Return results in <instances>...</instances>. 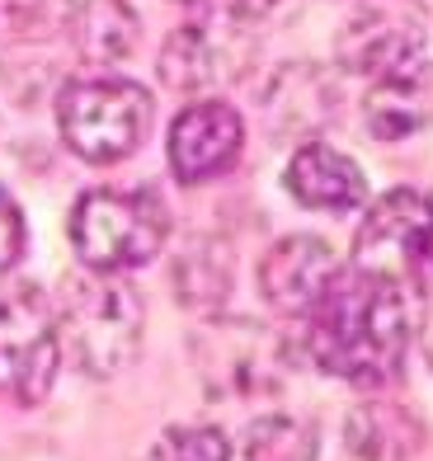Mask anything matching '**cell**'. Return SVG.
<instances>
[{"mask_svg": "<svg viewBox=\"0 0 433 461\" xmlns=\"http://www.w3.org/2000/svg\"><path fill=\"white\" fill-rule=\"evenodd\" d=\"M306 358L354 386L396 376L410 344V306L401 283L377 274L335 278V287L306 311Z\"/></svg>", "mask_w": 433, "mask_h": 461, "instance_id": "obj_1", "label": "cell"}, {"mask_svg": "<svg viewBox=\"0 0 433 461\" xmlns=\"http://www.w3.org/2000/svg\"><path fill=\"white\" fill-rule=\"evenodd\" d=\"M141 297L118 274H76L61 283L57 339L86 376H118L141 348Z\"/></svg>", "mask_w": 433, "mask_h": 461, "instance_id": "obj_2", "label": "cell"}, {"mask_svg": "<svg viewBox=\"0 0 433 461\" xmlns=\"http://www.w3.org/2000/svg\"><path fill=\"white\" fill-rule=\"evenodd\" d=\"M170 236V212L147 188H95L71 207V245L99 274L141 268Z\"/></svg>", "mask_w": 433, "mask_h": 461, "instance_id": "obj_3", "label": "cell"}, {"mask_svg": "<svg viewBox=\"0 0 433 461\" xmlns=\"http://www.w3.org/2000/svg\"><path fill=\"white\" fill-rule=\"evenodd\" d=\"M61 141L90 165H113L132 156L151 128V95L118 76L76 80L57 99Z\"/></svg>", "mask_w": 433, "mask_h": 461, "instance_id": "obj_4", "label": "cell"}, {"mask_svg": "<svg viewBox=\"0 0 433 461\" xmlns=\"http://www.w3.org/2000/svg\"><path fill=\"white\" fill-rule=\"evenodd\" d=\"M57 311L43 287L14 283L0 292V395L14 405H43L57 382Z\"/></svg>", "mask_w": 433, "mask_h": 461, "instance_id": "obj_5", "label": "cell"}, {"mask_svg": "<svg viewBox=\"0 0 433 461\" xmlns=\"http://www.w3.org/2000/svg\"><path fill=\"white\" fill-rule=\"evenodd\" d=\"M194 358L208 395L217 401H259L283 382V339L255 321H212L194 334Z\"/></svg>", "mask_w": 433, "mask_h": 461, "instance_id": "obj_6", "label": "cell"}, {"mask_svg": "<svg viewBox=\"0 0 433 461\" xmlns=\"http://www.w3.org/2000/svg\"><path fill=\"white\" fill-rule=\"evenodd\" d=\"M358 274H377L391 283H410L433 264V198L415 188H391L373 203L354 240Z\"/></svg>", "mask_w": 433, "mask_h": 461, "instance_id": "obj_7", "label": "cell"}, {"mask_svg": "<svg viewBox=\"0 0 433 461\" xmlns=\"http://www.w3.org/2000/svg\"><path fill=\"white\" fill-rule=\"evenodd\" d=\"M255 14H245L240 5H231L226 14H208V19H189L179 24L160 48V80L175 90H208L231 80L245 57L255 52L250 24Z\"/></svg>", "mask_w": 433, "mask_h": 461, "instance_id": "obj_8", "label": "cell"}, {"mask_svg": "<svg viewBox=\"0 0 433 461\" xmlns=\"http://www.w3.org/2000/svg\"><path fill=\"white\" fill-rule=\"evenodd\" d=\"M428 19L419 0H363L339 33V61L354 76H391L424 57Z\"/></svg>", "mask_w": 433, "mask_h": 461, "instance_id": "obj_9", "label": "cell"}, {"mask_svg": "<svg viewBox=\"0 0 433 461\" xmlns=\"http://www.w3.org/2000/svg\"><path fill=\"white\" fill-rule=\"evenodd\" d=\"M240 146H245V122L231 104L221 99L189 104L170 122V170L184 184H203L221 170H231Z\"/></svg>", "mask_w": 433, "mask_h": 461, "instance_id": "obj_10", "label": "cell"}, {"mask_svg": "<svg viewBox=\"0 0 433 461\" xmlns=\"http://www.w3.org/2000/svg\"><path fill=\"white\" fill-rule=\"evenodd\" d=\"M339 278L335 249L320 236H287L259 264V292L283 316H306Z\"/></svg>", "mask_w": 433, "mask_h": 461, "instance_id": "obj_11", "label": "cell"}, {"mask_svg": "<svg viewBox=\"0 0 433 461\" xmlns=\"http://www.w3.org/2000/svg\"><path fill=\"white\" fill-rule=\"evenodd\" d=\"M287 188L302 207H320V212H348L367 198V179L358 160L325 141H306L302 151L287 160Z\"/></svg>", "mask_w": 433, "mask_h": 461, "instance_id": "obj_12", "label": "cell"}, {"mask_svg": "<svg viewBox=\"0 0 433 461\" xmlns=\"http://www.w3.org/2000/svg\"><path fill=\"white\" fill-rule=\"evenodd\" d=\"M367 128L382 141H405L415 137L424 122L433 118V67L419 57L410 67L391 71V76H377V86L367 90Z\"/></svg>", "mask_w": 433, "mask_h": 461, "instance_id": "obj_13", "label": "cell"}, {"mask_svg": "<svg viewBox=\"0 0 433 461\" xmlns=\"http://www.w3.org/2000/svg\"><path fill=\"white\" fill-rule=\"evenodd\" d=\"M348 447H354L363 461H405L410 452L419 447V424L410 419L405 405H382L367 401L348 414Z\"/></svg>", "mask_w": 433, "mask_h": 461, "instance_id": "obj_14", "label": "cell"}, {"mask_svg": "<svg viewBox=\"0 0 433 461\" xmlns=\"http://www.w3.org/2000/svg\"><path fill=\"white\" fill-rule=\"evenodd\" d=\"M71 33H76L80 57L99 61V67H113V61L132 57L137 38H141L137 14L122 5V0H90V5H76Z\"/></svg>", "mask_w": 433, "mask_h": 461, "instance_id": "obj_15", "label": "cell"}, {"mask_svg": "<svg viewBox=\"0 0 433 461\" xmlns=\"http://www.w3.org/2000/svg\"><path fill=\"white\" fill-rule=\"evenodd\" d=\"M329 104H335V90L316 67H287L269 90V122H278L283 132L320 128L329 118Z\"/></svg>", "mask_w": 433, "mask_h": 461, "instance_id": "obj_16", "label": "cell"}, {"mask_svg": "<svg viewBox=\"0 0 433 461\" xmlns=\"http://www.w3.org/2000/svg\"><path fill=\"white\" fill-rule=\"evenodd\" d=\"M76 0H0V43H48L67 33Z\"/></svg>", "mask_w": 433, "mask_h": 461, "instance_id": "obj_17", "label": "cell"}, {"mask_svg": "<svg viewBox=\"0 0 433 461\" xmlns=\"http://www.w3.org/2000/svg\"><path fill=\"white\" fill-rule=\"evenodd\" d=\"M250 461H316V429L297 414H264L245 433Z\"/></svg>", "mask_w": 433, "mask_h": 461, "instance_id": "obj_18", "label": "cell"}, {"mask_svg": "<svg viewBox=\"0 0 433 461\" xmlns=\"http://www.w3.org/2000/svg\"><path fill=\"white\" fill-rule=\"evenodd\" d=\"M151 461H231V443L208 424H179L156 443Z\"/></svg>", "mask_w": 433, "mask_h": 461, "instance_id": "obj_19", "label": "cell"}, {"mask_svg": "<svg viewBox=\"0 0 433 461\" xmlns=\"http://www.w3.org/2000/svg\"><path fill=\"white\" fill-rule=\"evenodd\" d=\"M24 240H29L24 212H19V203L10 194H0V274L14 268V259L24 255Z\"/></svg>", "mask_w": 433, "mask_h": 461, "instance_id": "obj_20", "label": "cell"}]
</instances>
